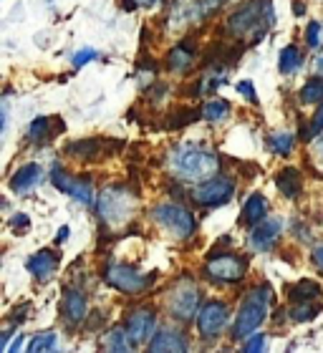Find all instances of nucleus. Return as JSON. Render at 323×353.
Here are the masks:
<instances>
[{
  "mask_svg": "<svg viewBox=\"0 0 323 353\" xmlns=\"http://www.w3.org/2000/svg\"><path fill=\"white\" fill-rule=\"evenodd\" d=\"M273 23H275V15H273L271 0H248L235 13H230L228 33L235 38H248L250 33H255V38L260 41L265 36V28H271Z\"/></svg>",
  "mask_w": 323,
  "mask_h": 353,
  "instance_id": "obj_1",
  "label": "nucleus"
},
{
  "mask_svg": "<svg viewBox=\"0 0 323 353\" xmlns=\"http://www.w3.org/2000/svg\"><path fill=\"white\" fill-rule=\"evenodd\" d=\"M172 170L184 179H207V176L217 174L220 170V157L205 149L202 144L187 141L179 144L172 154Z\"/></svg>",
  "mask_w": 323,
  "mask_h": 353,
  "instance_id": "obj_2",
  "label": "nucleus"
},
{
  "mask_svg": "<svg viewBox=\"0 0 323 353\" xmlns=\"http://www.w3.org/2000/svg\"><path fill=\"white\" fill-rule=\"evenodd\" d=\"M137 194L129 192L121 184H114V187H106V190L99 194V217H101L104 225H111V228H119V225H126L132 220L134 210H137Z\"/></svg>",
  "mask_w": 323,
  "mask_h": 353,
  "instance_id": "obj_3",
  "label": "nucleus"
},
{
  "mask_svg": "<svg viewBox=\"0 0 323 353\" xmlns=\"http://www.w3.org/2000/svg\"><path fill=\"white\" fill-rule=\"evenodd\" d=\"M268 303H271V288L268 285H257L245 295V301L237 310L235 331H233L235 339L245 341L257 331V325L268 318Z\"/></svg>",
  "mask_w": 323,
  "mask_h": 353,
  "instance_id": "obj_4",
  "label": "nucleus"
},
{
  "mask_svg": "<svg viewBox=\"0 0 323 353\" xmlns=\"http://www.w3.org/2000/svg\"><path fill=\"white\" fill-rule=\"evenodd\" d=\"M245 270H248V260L235 255V252H210L205 263V278L217 283V285H233V283H240L245 278Z\"/></svg>",
  "mask_w": 323,
  "mask_h": 353,
  "instance_id": "obj_5",
  "label": "nucleus"
},
{
  "mask_svg": "<svg viewBox=\"0 0 323 353\" xmlns=\"http://www.w3.org/2000/svg\"><path fill=\"white\" fill-rule=\"evenodd\" d=\"M167 310L175 321L187 323L199 310V290L192 278H179L167 293Z\"/></svg>",
  "mask_w": 323,
  "mask_h": 353,
  "instance_id": "obj_6",
  "label": "nucleus"
},
{
  "mask_svg": "<svg viewBox=\"0 0 323 353\" xmlns=\"http://www.w3.org/2000/svg\"><path fill=\"white\" fill-rule=\"evenodd\" d=\"M152 220L159 225L162 230H167L169 235L175 237H192L197 230V222L192 217V212L182 205H157L152 210Z\"/></svg>",
  "mask_w": 323,
  "mask_h": 353,
  "instance_id": "obj_7",
  "label": "nucleus"
},
{
  "mask_svg": "<svg viewBox=\"0 0 323 353\" xmlns=\"http://www.w3.org/2000/svg\"><path fill=\"white\" fill-rule=\"evenodd\" d=\"M104 280H106L111 288L121 290V293L137 295L147 290L149 283L155 280V275H144V272H139L137 268H132V265L111 263V265H106V270H104Z\"/></svg>",
  "mask_w": 323,
  "mask_h": 353,
  "instance_id": "obj_8",
  "label": "nucleus"
},
{
  "mask_svg": "<svg viewBox=\"0 0 323 353\" xmlns=\"http://www.w3.org/2000/svg\"><path fill=\"white\" fill-rule=\"evenodd\" d=\"M233 194H235V182L230 176H213L205 184H199L195 194H192V199L199 207H220L228 205Z\"/></svg>",
  "mask_w": 323,
  "mask_h": 353,
  "instance_id": "obj_9",
  "label": "nucleus"
},
{
  "mask_svg": "<svg viewBox=\"0 0 323 353\" xmlns=\"http://www.w3.org/2000/svg\"><path fill=\"white\" fill-rule=\"evenodd\" d=\"M230 321V310L225 303L220 301H207L202 303V308L197 310V331L202 339L213 341L222 333V328Z\"/></svg>",
  "mask_w": 323,
  "mask_h": 353,
  "instance_id": "obj_10",
  "label": "nucleus"
},
{
  "mask_svg": "<svg viewBox=\"0 0 323 353\" xmlns=\"http://www.w3.org/2000/svg\"><path fill=\"white\" fill-rule=\"evenodd\" d=\"M51 182L56 190L71 194V197H74L76 202H81V205H86V207L94 205V190H91V182H88V179L71 176L61 170V167H56V170L51 172Z\"/></svg>",
  "mask_w": 323,
  "mask_h": 353,
  "instance_id": "obj_11",
  "label": "nucleus"
},
{
  "mask_svg": "<svg viewBox=\"0 0 323 353\" xmlns=\"http://www.w3.org/2000/svg\"><path fill=\"white\" fill-rule=\"evenodd\" d=\"M155 325H157L155 310L139 308L126 318L124 328H126V333H129V339H132L134 346H139V343H144V341H149L152 336H155Z\"/></svg>",
  "mask_w": 323,
  "mask_h": 353,
  "instance_id": "obj_12",
  "label": "nucleus"
},
{
  "mask_svg": "<svg viewBox=\"0 0 323 353\" xmlns=\"http://www.w3.org/2000/svg\"><path fill=\"white\" fill-rule=\"evenodd\" d=\"M61 313L68 325H81L86 321V295L76 288H66L61 301Z\"/></svg>",
  "mask_w": 323,
  "mask_h": 353,
  "instance_id": "obj_13",
  "label": "nucleus"
},
{
  "mask_svg": "<svg viewBox=\"0 0 323 353\" xmlns=\"http://www.w3.org/2000/svg\"><path fill=\"white\" fill-rule=\"evenodd\" d=\"M280 230H283V222L265 217L263 222H257L255 228H253V235H250V245H253L255 250H260V252L273 250V245L278 243V237H280Z\"/></svg>",
  "mask_w": 323,
  "mask_h": 353,
  "instance_id": "obj_14",
  "label": "nucleus"
},
{
  "mask_svg": "<svg viewBox=\"0 0 323 353\" xmlns=\"http://www.w3.org/2000/svg\"><path fill=\"white\" fill-rule=\"evenodd\" d=\"M63 129H66L63 119L38 117V119H33L28 126V141L30 144H46V141H51L53 137L59 132H63Z\"/></svg>",
  "mask_w": 323,
  "mask_h": 353,
  "instance_id": "obj_15",
  "label": "nucleus"
},
{
  "mask_svg": "<svg viewBox=\"0 0 323 353\" xmlns=\"http://www.w3.org/2000/svg\"><path fill=\"white\" fill-rule=\"evenodd\" d=\"M147 348L152 353H164V351L179 353V351H187V348H190V343H187V339H184V333L172 331V328H159V331L149 339Z\"/></svg>",
  "mask_w": 323,
  "mask_h": 353,
  "instance_id": "obj_16",
  "label": "nucleus"
},
{
  "mask_svg": "<svg viewBox=\"0 0 323 353\" xmlns=\"http://www.w3.org/2000/svg\"><path fill=\"white\" fill-rule=\"evenodd\" d=\"M41 182H43V167L30 162V164H23L21 170L10 176V190L15 194H23V192H30L33 187H38Z\"/></svg>",
  "mask_w": 323,
  "mask_h": 353,
  "instance_id": "obj_17",
  "label": "nucleus"
},
{
  "mask_svg": "<svg viewBox=\"0 0 323 353\" xmlns=\"http://www.w3.org/2000/svg\"><path fill=\"white\" fill-rule=\"evenodd\" d=\"M59 263H61V258L56 255V252H51V250H41V252H36L33 258L26 263V268H28V272L33 275V278H38V280H48L56 272V268H59Z\"/></svg>",
  "mask_w": 323,
  "mask_h": 353,
  "instance_id": "obj_18",
  "label": "nucleus"
},
{
  "mask_svg": "<svg viewBox=\"0 0 323 353\" xmlns=\"http://www.w3.org/2000/svg\"><path fill=\"white\" fill-rule=\"evenodd\" d=\"M265 214H268V199L260 194V192H253L242 207V225H248V228H255L257 222L265 220Z\"/></svg>",
  "mask_w": 323,
  "mask_h": 353,
  "instance_id": "obj_19",
  "label": "nucleus"
},
{
  "mask_svg": "<svg viewBox=\"0 0 323 353\" xmlns=\"http://www.w3.org/2000/svg\"><path fill=\"white\" fill-rule=\"evenodd\" d=\"M275 187H278V190L283 192L288 199H295L298 194H301V190H303L301 172L293 170V167H286V170H280L278 174H275Z\"/></svg>",
  "mask_w": 323,
  "mask_h": 353,
  "instance_id": "obj_20",
  "label": "nucleus"
},
{
  "mask_svg": "<svg viewBox=\"0 0 323 353\" xmlns=\"http://www.w3.org/2000/svg\"><path fill=\"white\" fill-rule=\"evenodd\" d=\"M192 61H195V48H192L190 43H182L169 51L167 68L169 71H175V74H184V71L192 66Z\"/></svg>",
  "mask_w": 323,
  "mask_h": 353,
  "instance_id": "obj_21",
  "label": "nucleus"
},
{
  "mask_svg": "<svg viewBox=\"0 0 323 353\" xmlns=\"http://www.w3.org/2000/svg\"><path fill=\"white\" fill-rule=\"evenodd\" d=\"M318 295H321V285L313 283V280H298V283L288 288V298L293 303H311L316 301Z\"/></svg>",
  "mask_w": 323,
  "mask_h": 353,
  "instance_id": "obj_22",
  "label": "nucleus"
},
{
  "mask_svg": "<svg viewBox=\"0 0 323 353\" xmlns=\"http://www.w3.org/2000/svg\"><path fill=\"white\" fill-rule=\"evenodd\" d=\"M303 66V53L298 51V46H286L283 51H280V59H278V68L283 76H293L298 74Z\"/></svg>",
  "mask_w": 323,
  "mask_h": 353,
  "instance_id": "obj_23",
  "label": "nucleus"
},
{
  "mask_svg": "<svg viewBox=\"0 0 323 353\" xmlns=\"http://www.w3.org/2000/svg\"><path fill=\"white\" fill-rule=\"evenodd\" d=\"M111 139H84V141H74V144H68L66 147V154L71 157H81V159H86L91 154H99L104 147H109Z\"/></svg>",
  "mask_w": 323,
  "mask_h": 353,
  "instance_id": "obj_24",
  "label": "nucleus"
},
{
  "mask_svg": "<svg viewBox=\"0 0 323 353\" xmlns=\"http://www.w3.org/2000/svg\"><path fill=\"white\" fill-rule=\"evenodd\" d=\"M104 348L106 351H132L134 343L132 339H129V333H126V328H114V331H109V336H104Z\"/></svg>",
  "mask_w": 323,
  "mask_h": 353,
  "instance_id": "obj_25",
  "label": "nucleus"
},
{
  "mask_svg": "<svg viewBox=\"0 0 323 353\" xmlns=\"http://www.w3.org/2000/svg\"><path fill=\"white\" fill-rule=\"evenodd\" d=\"M301 101L303 103L323 101V76H313V79L306 81V86L301 88Z\"/></svg>",
  "mask_w": 323,
  "mask_h": 353,
  "instance_id": "obj_26",
  "label": "nucleus"
},
{
  "mask_svg": "<svg viewBox=\"0 0 323 353\" xmlns=\"http://www.w3.org/2000/svg\"><path fill=\"white\" fill-rule=\"evenodd\" d=\"M268 144H271L273 154L288 157V154H291V152H293L295 139H293V137H291V134L278 132V134H271V137H268Z\"/></svg>",
  "mask_w": 323,
  "mask_h": 353,
  "instance_id": "obj_27",
  "label": "nucleus"
},
{
  "mask_svg": "<svg viewBox=\"0 0 323 353\" xmlns=\"http://www.w3.org/2000/svg\"><path fill=\"white\" fill-rule=\"evenodd\" d=\"M197 119H205L202 117V109L199 111H190V109H177L169 114V121H167V129H179V126H187L192 121H197Z\"/></svg>",
  "mask_w": 323,
  "mask_h": 353,
  "instance_id": "obj_28",
  "label": "nucleus"
},
{
  "mask_svg": "<svg viewBox=\"0 0 323 353\" xmlns=\"http://www.w3.org/2000/svg\"><path fill=\"white\" fill-rule=\"evenodd\" d=\"M228 114H230L228 101H210L202 106V117L207 121H222V119H228Z\"/></svg>",
  "mask_w": 323,
  "mask_h": 353,
  "instance_id": "obj_29",
  "label": "nucleus"
},
{
  "mask_svg": "<svg viewBox=\"0 0 323 353\" xmlns=\"http://www.w3.org/2000/svg\"><path fill=\"white\" fill-rule=\"evenodd\" d=\"M28 351H30V353H38V351H56V333L46 331V333H38V336H33V341L28 343Z\"/></svg>",
  "mask_w": 323,
  "mask_h": 353,
  "instance_id": "obj_30",
  "label": "nucleus"
},
{
  "mask_svg": "<svg viewBox=\"0 0 323 353\" xmlns=\"http://www.w3.org/2000/svg\"><path fill=\"white\" fill-rule=\"evenodd\" d=\"M318 313H321V305H311V303H298V305L291 310V316H293L295 323H309Z\"/></svg>",
  "mask_w": 323,
  "mask_h": 353,
  "instance_id": "obj_31",
  "label": "nucleus"
},
{
  "mask_svg": "<svg viewBox=\"0 0 323 353\" xmlns=\"http://www.w3.org/2000/svg\"><path fill=\"white\" fill-rule=\"evenodd\" d=\"M263 348H265V333H253V336H248L245 343H242V351H248V353L263 351Z\"/></svg>",
  "mask_w": 323,
  "mask_h": 353,
  "instance_id": "obj_32",
  "label": "nucleus"
},
{
  "mask_svg": "<svg viewBox=\"0 0 323 353\" xmlns=\"http://www.w3.org/2000/svg\"><path fill=\"white\" fill-rule=\"evenodd\" d=\"M96 56H99V53H96L94 48H81V51L74 56V68L86 66V63H91V61H96Z\"/></svg>",
  "mask_w": 323,
  "mask_h": 353,
  "instance_id": "obj_33",
  "label": "nucleus"
},
{
  "mask_svg": "<svg viewBox=\"0 0 323 353\" xmlns=\"http://www.w3.org/2000/svg\"><path fill=\"white\" fill-rule=\"evenodd\" d=\"M162 0H119V6L124 10H137V8H155Z\"/></svg>",
  "mask_w": 323,
  "mask_h": 353,
  "instance_id": "obj_34",
  "label": "nucleus"
},
{
  "mask_svg": "<svg viewBox=\"0 0 323 353\" xmlns=\"http://www.w3.org/2000/svg\"><path fill=\"white\" fill-rule=\"evenodd\" d=\"M311 137H318V134L323 132V101H321V106H318V111L313 114V119H311Z\"/></svg>",
  "mask_w": 323,
  "mask_h": 353,
  "instance_id": "obj_35",
  "label": "nucleus"
},
{
  "mask_svg": "<svg viewBox=\"0 0 323 353\" xmlns=\"http://www.w3.org/2000/svg\"><path fill=\"white\" fill-rule=\"evenodd\" d=\"M237 91H240V94L245 96V99H248L253 106H257V96H255V86H253V83H250V81H240V83H237Z\"/></svg>",
  "mask_w": 323,
  "mask_h": 353,
  "instance_id": "obj_36",
  "label": "nucleus"
},
{
  "mask_svg": "<svg viewBox=\"0 0 323 353\" xmlns=\"http://www.w3.org/2000/svg\"><path fill=\"white\" fill-rule=\"evenodd\" d=\"M318 33H321V26H318L316 21H311L309 30H306V43H309L311 48H316L318 46Z\"/></svg>",
  "mask_w": 323,
  "mask_h": 353,
  "instance_id": "obj_37",
  "label": "nucleus"
},
{
  "mask_svg": "<svg viewBox=\"0 0 323 353\" xmlns=\"http://www.w3.org/2000/svg\"><path fill=\"white\" fill-rule=\"evenodd\" d=\"M28 310H30L28 303H23L21 308H15L13 313H10V323L15 325V323H18V321H23V318H26V313H28Z\"/></svg>",
  "mask_w": 323,
  "mask_h": 353,
  "instance_id": "obj_38",
  "label": "nucleus"
},
{
  "mask_svg": "<svg viewBox=\"0 0 323 353\" xmlns=\"http://www.w3.org/2000/svg\"><path fill=\"white\" fill-rule=\"evenodd\" d=\"M28 225H30V220H28V214H15V217H13V220H10V228H15V230H26V228H28Z\"/></svg>",
  "mask_w": 323,
  "mask_h": 353,
  "instance_id": "obj_39",
  "label": "nucleus"
},
{
  "mask_svg": "<svg viewBox=\"0 0 323 353\" xmlns=\"http://www.w3.org/2000/svg\"><path fill=\"white\" fill-rule=\"evenodd\" d=\"M313 263H316L318 270H323V248H316V250H313Z\"/></svg>",
  "mask_w": 323,
  "mask_h": 353,
  "instance_id": "obj_40",
  "label": "nucleus"
},
{
  "mask_svg": "<svg viewBox=\"0 0 323 353\" xmlns=\"http://www.w3.org/2000/svg\"><path fill=\"white\" fill-rule=\"evenodd\" d=\"M313 154H316V159L323 164V137L321 139H316V149H313Z\"/></svg>",
  "mask_w": 323,
  "mask_h": 353,
  "instance_id": "obj_41",
  "label": "nucleus"
},
{
  "mask_svg": "<svg viewBox=\"0 0 323 353\" xmlns=\"http://www.w3.org/2000/svg\"><path fill=\"white\" fill-rule=\"evenodd\" d=\"M66 240H68V225H63V228H61L59 230V235H56V243H66Z\"/></svg>",
  "mask_w": 323,
  "mask_h": 353,
  "instance_id": "obj_42",
  "label": "nucleus"
},
{
  "mask_svg": "<svg viewBox=\"0 0 323 353\" xmlns=\"http://www.w3.org/2000/svg\"><path fill=\"white\" fill-rule=\"evenodd\" d=\"M293 10H295V15H303L306 13V6H301V0H293Z\"/></svg>",
  "mask_w": 323,
  "mask_h": 353,
  "instance_id": "obj_43",
  "label": "nucleus"
},
{
  "mask_svg": "<svg viewBox=\"0 0 323 353\" xmlns=\"http://www.w3.org/2000/svg\"><path fill=\"white\" fill-rule=\"evenodd\" d=\"M318 71H323V56L318 59Z\"/></svg>",
  "mask_w": 323,
  "mask_h": 353,
  "instance_id": "obj_44",
  "label": "nucleus"
}]
</instances>
